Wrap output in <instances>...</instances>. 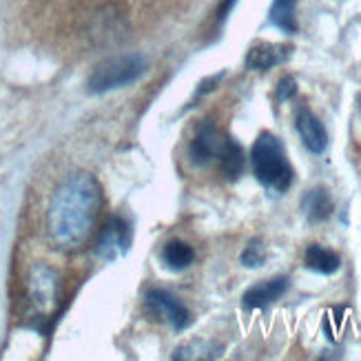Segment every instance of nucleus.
<instances>
[{
    "label": "nucleus",
    "instance_id": "nucleus-1",
    "mask_svg": "<svg viewBox=\"0 0 361 361\" xmlns=\"http://www.w3.org/2000/svg\"><path fill=\"white\" fill-rule=\"evenodd\" d=\"M102 207V188L87 171L65 178L51 195L47 211V233L58 250H78L87 244Z\"/></svg>",
    "mask_w": 361,
    "mask_h": 361
},
{
    "label": "nucleus",
    "instance_id": "nucleus-2",
    "mask_svg": "<svg viewBox=\"0 0 361 361\" xmlns=\"http://www.w3.org/2000/svg\"><path fill=\"white\" fill-rule=\"evenodd\" d=\"M250 166L255 178L273 193H286L293 184V166L286 158L281 140L269 131L257 135L250 149Z\"/></svg>",
    "mask_w": 361,
    "mask_h": 361
},
{
    "label": "nucleus",
    "instance_id": "nucleus-3",
    "mask_svg": "<svg viewBox=\"0 0 361 361\" xmlns=\"http://www.w3.org/2000/svg\"><path fill=\"white\" fill-rule=\"evenodd\" d=\"M145 71H147V60L140 54L106 58L91 71L87 80V89L91 93H106L114 89H122L140 80V75Z\"/></svg>",
    "mask_w": 361,
    "mask_h": 361
},
{
    "label": "nucleus",
    "instance_id": "nucleus-4",
    "mask_svg": "<svg viewBox=\"0 0 361 361\" xmlns=\"http://www.w3.org/2000/svg\"><path fill=\"white\" fill-rule=\"evenodd\" d=\"M145 304L153 317H158L160 322L169 324L178 333L186 331L188 324H191V312H188V308L178 300L176 295H171L162 288L149 290L145 297Z\"/></svg>",
    "mask_w": 361,
    "mask_h": 361
},
{
    "label": "nucleus",
    "instance_id": "nucleus-5",
    "mask_svg": "<svg viewBox=\"0 0 361 361\" xmlns=\"http://www.w3.org/2000/svg\"><path fill=\"white\" fill-rule=\"evenodd\" d=\"M131 242H133L131 224L124 217H111L98 238L96 255L104 262L120 259L122 255H127V250L131 248Z\"/></svg>",
    "mask_w": 361,
    "mask_h": 361
},
{
    "label": "nucleus",
    "instance_id": "nucleus-6",
    "mask_svg": "<svg viewBox=\"0 0 361 361\" xmlns=\"http://www.w3.org/2000/svg\"><path fill=\"white\" fill-rule=\"evenodd\" d=\"M226 135L219 131L215 124H202L197 133L193 135L191 145H188V158L197 166H207V164H217L219 155H222L226 147Z\"/></svg>",
    "mask_w": 361,
    "mask_h": 361
},
{
    "label": "nucleus",
    "instance_id": "nucleus-7",
    "mask_svg": "<svg viewBox=\"0 0 361 361\" xmlns=\"http://www.w3.org/2000/svg\"><path fill=\"white\" fill-rule=\"evenodd\" d=\"M60 279L49 266H36L29 275V295L40 310H51L58 300Z\"/></svg>",
    "mask_w": 361,
    "mask_h": 361
},
{
    "label": "nucleus",
    "instance_id": "nucleus-8",
    "mask_svg": "<svg viewBox=\"0 0 361 361\" xmlns=\"http://www.w3.org/2000/svg\"><path fill=\"white\" fill-rule=\"evenodd\" d=\"M295 129L310 153L322 155L328 149V131L324 127V122L312 114L310 109H300V111H297Z\"/></svg>",
    "mask_w": 361,
    "mask_h": 361
},
{
    "label": "nucleus",
    "instance_id": "nucleus-9",
    "mask_svg": "<svg viewBox=\"0 0 361 361\" xmlns=\"http://www.w3.org/2000/svg\"><path fill=\"white\" fill-rule=\"evenodd\" d=\"M290 288V279L288 277H273L266 279L262 284L250 286L244 297H242V306L244 310H259L275 304L279 297H284L286 290Z\"/></svg>",
    "mask_w": 361,
    "mask_h": 361
},
{
    "label": "nucleus",
    "instance_id": "nucleus-10",
    "mask_svg": "<svg viewBox=\"0 0 361 361\" xmlns=\"http://www.w3.org/2000/svg\"><path fill=\"white\" fill-rule=\"evenodd\" d=\"M290 47L284 44H269V42H262L250 47L248 54H246V67L250 71H269L281 62H286L290 56Z\"/></svg>",
    "mask_w": 361,
    "mask_h": 361
},
{
    "label": "nucleus",
    "instance_id": "nucleus-11",
    "mask_svg": "<svg viewBox=\"0 0 361 361\" xmlns=\"http://www.w3.org/2000/svg\"><path fill=\"white\" fill-rule=\"evenodd\" d=\"M304 264H306V269L315 271L319 275H335L341 269V257L335 250L326 248L322 244H310L304 253Z\"/></svg>",
    "mask_w": 361,
    "mask_h": 361
},
{
    "label": "nucleus",
    "instance_id": "nucleus-12",
    "mask_svg": "<svg viewBox=\"0 0 361 361\" xmlns=\"http://www.w3.org/2000/svg\"><path fill=\"white\" fill-rule=\"evenodd\" d=\"M302 209L306 213V219L310 224H319L324 219L333 215V200L331 193L326 191L324 186H317L308 191L302 200Z\"/></svg>",
    "mask_w": 361,
    "mask_h": 361
},
{
    "label": "nucleus",
    "instance_id": "nucleus-13",
    "mask_svg": "<svg viewBox=\"0 0 361 361\" xmlns=\"http://www.w3.org/2000/svg\"><path fill=\"white\" fill-rule=\"evenodd\" d=\"M217 169L226 180H238L244 171V149L233 137L226 140V147L217 160Z\"/></svg>",
    "mask_w": 361,
    "mask_h": 361
},
{
    "label": "nucleus",
    "instance_id": "nucleus-14",
    "mask_svg": "<svg viewBox=\"0 0 361 361\" xmlns=\"http://www.w3.org/2000/svg\"><path fill=\"white\" fill-rule=\"evenodd\" d=\"M193 259H195L193 246L182 242V240H171L162 248V262L169 266L171 271H184L193 264Z\"/></svg>",
    "mask_w": 361,
    "mask_h": 361
},
{
    "label": "nucleus",
    "instance_id": "nucleus-15",
    "mask_svg": "<svg viewBox=\"0 0 361 361\" xmlns=\"http://www.w3.org/2000/svg\"><path fill=\"white\" fill-rule=\"evenodd\" d=\"M297 0H273L271 5V23L281 29L284 34H295L297 31V18H295Z\"/></svg>",
    "mask_w": 361,
    "mask_h": 361
},
{
    "label": "nucleus",
    "instance_id": "nucleus-16",
    "mask_svg": "<svg viewBox=\"0 0 361 361\" xmlns=\"http://www.w3.org/2000/svg\"><path fill=\"white\" fill-rule=\"evenodd\" d=\"M240 262L242 266H246V269H259V266H264L266 262V248L262 244V240H250L246 244V248L242 250V255H240Z\"/></svg>",
    "mask_w": 361,
    "mask_h": 361
},
{
    "label": "nucleus",
    "instance_id": "nucleus-17",
    "mask_svg": "<svg viewBox=\"0 0 361 361\" xmlns=\"http://www.w3.org/2000/svg\"><path fill=\"white\" fill-rule=\"evenodd\" d=\"M295 93H297V80H295L293 75H284L279 80V85H277V93H275L277 100L286 102V100H290L295 96Z\"/></svg>",
    "mask_w": 361,
    "mask_h": 361
},
{
    "label": "nucleus",
    "instance_id": "nucleus-18",
    "mask_svg": "<svg viewBox=\"0 0 361 361\" xmlns=\"http://www.w3.org/2000/svg\"><path fill=\"white\" fill-rule=\"evenodd\" d=\"M235 3H238V0H224L222 7H219V11H217V20H219V23L226 20V16L231 13V9L235 7Z\"/></svg>",
    "mask_w": 361,
    "mask_h": 361
},
{
    "label": "nucleus",
    "instance_id": "nucleus-19",
    "mask_svg": "<svg viewBox=\"0 0 361 361\" xmlns=\"http://www.w3.org/2000/svg\"><path fill=\"white\" fill-rule=\"evenodd\" d=\"M359 111H361V98H359Z\"/></svg>",
    "mask_w": 361,
    "mask_h": 361
}]
</instances>
